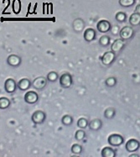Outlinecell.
<instances>
[{"label":"cell","mask_w":140,"mask_h":157,"mask_svg":"<svg viewBox=\"0 0 140 157\" xmlns=\"http://www.w3.org/2000/svg\"><path fill=\"white\" fill-rule=\"evenodd\" d=\"M12 10L15 14H19L21 11V2L20 0H13L12 3Z\"/></svg>","instance_id":"d6986e66"},{"label":"cell","mask_w":140,"mask_h":157,"mask_svg":"<svg viewBox=\"0 0 140 157\" xmlns=\"http://www.w3.org/2000/svg\"><path fill=\"white\" fill-rule=\"evenodd\" d=\"M25 102L28 104H35L39 101V94L34 91H29L26 92L25 94Z\"/></svg>","instance_id":"5b68a950"},{"label":"cell","mask_w":140,"mask_h":157,"mask_svg":"<svg viewBox=\"0 0 140 157\" xmlns=\"http://www.w3.org/2000/svg\"><path fill=\"white\" fill-rule=\"evenodd\" d=\"M47 78L44 77H36L32 82V87L36 90H43L47 85Z\"/></svg>","instance_id":"3957f363"},{"label":"cell","mask_w":140,"mask_h":157,"mask_svg":"<svg viewBox=\"0 0 140 157\" xmlns=\"http://www.w3.org/2000/svg\"><path fill=\"white\" fill-rule=\"evenodd\" d=\"M111 24L108 20H105V19H102V20H100L97 25H96V28H97V30L99 32L101 33H107L110 31L111 29Z\"/></svg>","instance_id":"7c38bea8"},{"label":"cell","mask_w":140,"mask_h":157,"mask_svg":"<svg viewBox=\"0 0 140 157\" xmlns=\"http://www.w3.org/2000/svg\"><path fill=\"white\" fill-rule=\"evenodd\" d=\"M123 141H124L123 137L118 134H112V135H109L108 139V144L112 146H119L123 143Z\"/></svg>","instance_id":"277c9868"},{"label":"cell","mask_w":140,"mask_h":157,"mask_svg":"<svg viewBox=\"0 0 140 157\" xmlns=\"http://www.w3.org/2000/svg\"><path fill=\"white\" fill-rule=\"evenodd\" d=\"M116 19H117V21L120 23L124 22L125 20H126V13H123V12H118V13H116V16H115Z\"/></svg>","instance_id":"4316f807"},{"label":"cell","mask_w":140,"mask_h":157,"mask_svg":"<svg viewBox=\"0 0 140 157\" xmlns=\"http://www.w3.org/2000/svg\"><path fill=\"white\" fill-rule=\"evenodd\" d=\"M45 119H46V114L41 110H37L34 112L31 117L32 121L35 124H41L45 122Z\"/></svg>","instance_id":"7a4b0ae2"},{"label":"cell","mask_w":140,"mask_h":157,"mask_svg":"<svg viewBox=\"0 0 140 157\" xmlns=\"http://www.w3.org/2000/svg\"><path fill=\"white\" fill-rule=\"evenodd\" d=\"M47 80L49 82H55V81L58 80V78H59V76H58L57 72H55V71H51V72H49L47 75Z\"/></svg>","instance_id":"44dd1931"},{"label":"cell","mask_w":140,"mask_h":157,"mask_svg":"<svg viewBox=\"0 0 140 157\" xmlns=\"http://www.w3.org/2000/svg\"><path fill=\"white\" fill-rule=\"evenodd\" d=\"M96 38V31L92 28H88L84 32V39L87 42H91L94 40Z\"/></svg>","instance_id":"5bb4252c"},{"label":"cell","mask_w":140,"mask_h":157,"mask_svg":"<svg viewBox=\"0 0 140 157\" xmlns=\"http://www.w3.org/2000/svg\"><path fill=\"white\" fill-rule=\"evenodd\" d=\"M73 84V78L70 73H64L60 77V85L63 88H70Z\"/></svg>","instance_id":"6da1fadb"},{"label":"cell","mask_w":140,"mask_h":157,"mask_svg":"<svg viewBox=\"0 0 140 157\" xmlns=\"http://www.w3.org/2000/svg\"><path fill=\"white\" fill-rule=\"evenodd\" d=\"M125 147L128 152H135L139 149L140 142L135 139H130L129 140L127 141Z\"/></svg>","instance_id":"30bf717a"},{"label":"cell","mask_w":140,"mask_h":157,"mask_svg":"<svg viewBox=\"0 0 140 157\" xmlns=\"http://www.w3.org/2000/svg\"><path fill=\"white\" fill-rule=\"evenodd\" d=\"M17 88V82L13 78H8L4 82V90L6 91V93H13Z\"/></svg>","instance_id":"ba28073f"},{"label":"cell","mask_w":140,"mask_h":157,"mask_svg":"<svg viewBox=\"0 0 140 157\" xmlns=\"http://www.w3.org/2000/svg\"><path fill=\"white\" fill-rule=\"evenodd\" d=\"M32 86V82L28 78H22L18 82L17 87L20 91L25 92L27 90H29Z\"/></svg>","instance_id":"4fadbf2b"},{"label":"cell","mask_w":140,"mask_h":157,"mask_svg":"<svg viewBox=\"0 0 140 157\" xmlns=\"http://www.w3.org/2000/svg\"><path fill=\"white\" fill-rule=\"evenodd\" d=\"M115 115V109L112 108H108V109H106L105 113H104V116H105L107 119H112Z\"/></svg>","instance_id":"d4e9b609"},{"label":"cell","mask_w":140,"mask_h":157,"mask_svg":"<svg viewBox=\"0 0 140 157\" xmlns=\"http://www.w3.org/2000/svg\"><path fill=\"white\" fill-rule=\"evenodd\" d=\"M102 157H115L116 156V151L111 147H104L101 152Z\"/></svg>","instance_id":"2e32d148"},{"label":"cell","mask_w":140,"mask_h":157,"mask_svg":"<svg viewBox=\"0 0 140 157\" xmlns=\"http://www.w3.org/2000/svg\"><path fill=\"white\" fill-rule=\"evenodd\" d=\"M134 3H135V0H119V4L124 8L133 6Z\"/></svg>","instance_id":"603a6c76"},{"label":"cell","mask_w":140,"mask_h":157,"mask_svg":"<svg viewBox=\"0 0 140 157\" xmlns=\"http://www.w3.org/2000/svg\"><path fill=\"white\" fill-rule=\"evenodd\" d=\"M129 24L133 26H138L140 25V13L134 12L129 17Z\"/></svg>","instance_id":"e0dca14e"},{"label":"cell","mask_w":140,"mask_h":157,"mask_svg":"<svg viewBox=\"0 0 140 157\" xmlns=\"http://www.w3.org/2000/svg\"><path fill=\"white\" fill-rule=\"evenodd\" d=\"M77 126L81 128H85L88 126V122L86 119L84 118H81V119L77 121Z\"/></svg>","instance_id":"83f0119b"},{"label":"cell","mask_w":140,"mask_h":157,"mask_svg":"<svg viewBox=\"0 0 140 157\" xmlns=\"http://www.w3.org/2000/svg\"><path fill=\"white\" fill-rule=\"evenodd\" d=\"M10 104H11V102L9 98H7L5 97L0 98V109L2 110L7 109L8 108H9Z\"/></svg>","instance_id":"ac0fdd59"},{"label":"cell","mask_w":140,"mask_h":157,"mask_svg":"<svg viewBox=\"0 0 140 157\" xmlns=\"http://www.w3.org/2000/svg\"><path fill=\"white\" fill-rule=\"evenodd\" d=\"M22 60L21 57L17 56V55H10L7 58V64L10 66V67H18L21 65Z\"/></svg>","instance_id":"9c48e42d"},{"label":"cell","mask_w":140,"mask_h":157,"mask_svg":"<svg viewBox=\"0 0 140 157\" xmlns=\"http://www.w3.org/2000/svg\"><path fill=\"white\" fill-rule=\"evenodd\" d=\"M61 123L63 124L64 125H66V126H70V124H72L73 123V118L70 115H64L61 119Z\"/></svg>","instance_id":"ffe728a7"},{"label":"cell","mask_w":140,"mask_h":157,"mask_svg":"<svg viewBox=\"0 0 140 157\" xmlns=\"http://www.w3.org/2000/svg\"><path fill=\"white\" fill-rule=\"evenodd\" d=\"M134 34V29L130 27V26H124L123 27L120 31H119V35H120V37L121 39H123V40H129L133 37V35Z\"/></svg>","instance_id":"8992f818"},{"label":"cell","mask_w":140,"mask_h":157,"mask_svg":"<svg viewBox=\"0 0 140 157\" xmlns=\"http://www.w3.org/2000/svg\"><path fill=\"white\" fill-rule=\"evenodd\" d=\"M125 45V42L123 39H117L115 40L113 43L111 45V50L112 52H113L116 54V53H119L121 52L122 50L123 49Z\"/></svg>","instance_id":"8fae6325"},{"label":"cell","mask_w":140,"mask_h":157,"mask_svg":"<svg viewBox=\"0 0 140 157\" xmlns=\"http://www.w3.org/2000/svg\"><path fill=\"white\" fill-rule=\"evenodd\" d=\"M110 43V37L108 35H102V37H100L99 40V44L102 46H107Z\"/></svg>","instance_id":"7402d4cb"},{"label":"cell","mask_w":140,"mask_h":157,"mask_svg":"<svg viewBox=\"0 0 140 157\" xmlns=\"http://www.w3.org/2000/svg\"><path fill=\"white\" fill-rule=\"evenodd\" d=\"M102 121L100 120V119H93V121H91L90 124H88L89 126V128L91 130H94V131H97L98 129L102 128Z\"/></svg>","instance_id":"9a60e30c"},{"label":"cell","mask_w":140,"mask_h":157,"mask_svg":"<svg viewBox=\"0 0 140 157\" xmlns=\"http://www.w3.org/2000/svg\"><path fill=\"white\" fill-rule=\"evenodd\" d=\"M135 12H137V13H140V4L137 5V7H136V9H135Z\"/></svg>","instance_id":"4dcf8cb0"},{"label":"cell","mask_w":140,"mask_h":157,"mask_svg":"<svg viewBox=\"0 0 140 157\" xmlns=\"http://www.w3.org/2000/svg\"><path fill=\"white\" fill-rule=\"evenodd\" d=\"M117 83V80L115 77H108L107 80H106V85L109 87H114L115 85Z\"/></svg>","instance_id":"f1b7e54d"},{"label":"cell","mask_w":140,"mask_h":157,"mask_svg":"<svg viewBox=\"0 0 140 157\" xmlns=\"http://www.w3.org/2000/svg\"><path fill=\"white\" fill-rule=\"evenodd\" d=\"M75 138L77 140H83L84 139L86 138V132L82 130V129H79L76 132L75 134Z\"/></svg>","instance_id":"cb8c5ba5"},{"label":"cell","mask_w":140,"mask_h":157,"mask_svg":"<svg viewBox=\"0 0 140 157\" xmlns=\"http://www.w3.org/2000/svg\"><path fill=\"white\" fill-rule=\"evenodd\" d=\"M114 27V29H112V27H111V29H112V35H118V34H119V31H120V29H118V26L116 25V28H115V26H113Z\"/></svg>","instance_id":"f546056e"},{"label":"cell","mask_w":140,"mask_h":157,"mask_svg":"<svg viewBox=\"0 0 140 157\" xmlns=\"http://www.w3.org/2000/svg\"><path fill=\"white\" fill-rule=\"evenodd\" d=\"M116 59V54L113 52H107L102 55L101 57L102 63L104 66H110V65L115 61Z\"/></svg>","instance_id":"52a82bcc"},{"label":"cell","mask_w":140,"mask_h":157,"mask_svg":"<svg viewBox=\"0 0 140 157\" xmlns=\"http://www.w3.org/2000/svg\"><path fill=\"white\" fill-rule=\"evenodd\" d=\"M71 152L74 154H81L82 152V147L81 145L78 144H74L71 146Z\"/></svg>","instance_id":"484cf974"},{"label":"cell","mask_w":140,"mask_h":157,"mask_svg":"<svg viewBox=\"0 0 140 157\" xmlns=\"http://www.w3.org/2000/svg\"><path fill=\"white\" fill-rule=\"evenodd\" d=\"M138 156H139V155H137V154L130 155V157H138Z\"/></svg>","instance_id":"1f68e13d"}]
</instances>
